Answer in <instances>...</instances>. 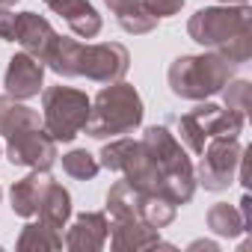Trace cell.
Returning a JSON list of instances; mask_svg holds the SVG:
<instances>
[{
	"instance_id": "44dd1931",
	"label": "cell",
	"mask_w": 252,
	"mask_h": 252,
	"mask_svg": "<svg viewBox=\"0 0 252 252\" xmlns=\"http://www.w3.org/2000/svg\"><path fill=\"white\" fill-rule=\"evenodd\" d=\"M205 222H208V228L217 234V237H240L243 231H246V220H243V214L234 208V205H228V202H217V205H211L208 208V214H205Z\"/></svg>"
},
{
	"instance_id": "277c9868",
	"label": "cell",
	"mask_w": 252,
	"mask_h": 252,
	"mask_svg": "<svg viewBox=\"0 0 252 252\" xmlns=\"http://www.w3.org/2000/svg\"><path fill=\"white\" fill-rule=\"evenodd\" d=\"M143 149L149 152V158L155 160V166L163 175V187L160 196L169 199L172 205H187L196 193V169L184 152V146L175 140V134L169 131V125H152L143 134Z\"/></svg>"
},
{
	"instance_id": "9c48e42d",
	"label": "cell",
	"mask_w": 252,
	"mask_h": 252,
	"mask_svg": "<svg viewBox=\"0 0 252 252\" xmlns=\"http://www.w3.org/2000/svg\"><path fill=\"white\" fill-rule=\"evenodd\" d=\"M3 86H6V95H12L18 101L36 98L45 89V65L36 57L21 51V54L9 57V65H6V74H3Z\"/></svg>"
},
{
	"instance_id": "4fadbf2b",
	"label": "cell",
	"mask_w": 252,
	"mask_h": 252,
	"mask_svg": "<svg viewBox=\"0 0 252 252\" xmlns=\"http://www.w3.org/2000/svg\"><path fill=\"white\" fill-rule=\"evenodd\" d=\"M51 181H54V175H51L48 169H30L21 181H15L12 190H9L12 214H15V217H24V220H33L36 211H39L42 193L48 190Z\"/></svg>"
},
{
	"instance_id": "ba28073f",
	"label": "cell",
	"mask_w": 252,
	"mask_h": 252,
	"mask_svg": "<svg viewBox=\"0 0 252 252\" xmlns=\"http://www.w3.org/2000/svg\"><path fill=\"white\" fill-rule=\"evenodd\" d=\"M57 140L45 128H21L6 137V158L12 166L27 169H51L60 158Z\"/></svg>"
},
{
	"instance_id": "7c38bea8",
	"label": "cell",
	"mask_w": 252,
	"mask_h": 252,
	"mask_svg": "<svg viewBox=\"0 0 252 252\" xmlns=\"http://www.w3.org/2000/svg\"><path fill=\"white\" fill-rule=\"evenodd\" d=\"M110 246L116 252H137V249H172L169 243L160 240V228L143 222V220H113L110 225Z\"/></svg>"
},
{
	"instance_id": "52a82bcc",
	"label": "cell",
	"mask_w": 252,
	"mask_h": 252,
	"mask_svg": "<svg viewBox=\"0 0 252 252\" xmlns=\"http://www.w3.org/2000/svg\"><path fill=\"white\" fill-rule=\"evenodd\" d=\"M199 166L196 169V184L211 190V193H220V190H228L237 178V166H240V158H243V146L237 143V137H211L199 155Z\"/></svg>"
},
{
	"instance_id": "484cf974",
	"label": "cell",
	"mask_w": 252,
	"mask_h": 252,
	"mask_svg": "<svg viewBox=\"0 0 252 252\" xmlns=\"http://www.w3.org/2000/svg\"><path fill=\"white\" fill-rule=\"evenodd\" d=\"M143 3H146V9L160 21V18H172V15H178V12L184 9L187 0H143Z\"/></svg>"
},
{
	"instance_id": "7a4b0ae2",
	"label": "cell",
	"mask_w": 252,
	"mask_h": 252,
	"mask_svg": "<svg viewBox=\"0 0 252 252\" xmlns=\"http://www.w3.org/2000/svg\"><path fill=\"white\" fill-rule=\"evenodd\" d=\"M196 45L222 54L228 63L243 65L252 57V12L249 6H205L187 21Z\"/></svg>"
},
{
	"instance_id": "1f68e13d",
	"label": "cell",
	"mask_w": 252,
	"mask_h": 252,
	"mask_svg": "<svg viewBox=\"0 0 252 252\" xmlns=\"http://www.w3.org/2000/svg\"><path fill=\"white\" fill-rule=\"evenodd\" d=\"M0 152H3V149H0Z\"/></svg>"
},
{
	"instance_id": "e0dca14e",
	"label": "cell",
	"mask_w": 252,
	"mask_h": 252,
	"mask_svg": "<svg viewBox=\"0 0 252 252\" xmlns=\"http://www.w3.org/2000/svg\"><path fill=\"white\" fill-rule=\"evenodd\" d=\"M60 18L68 24V30L77 36V39H95L104 27L98 9L89 3V0H68V3L63 6Z\"/></svg>"
},
{
	"instance_id": "d6986e66",
	"label": "cell",
	"mask_w": 252,
	"mask_h": 252,
	"mask_svg": "<svg viewBox=\"0 0 252 252\" xmlns=\"http://www.w3.org/2000/svg\"><path fill=\"white\" fill-rule=\"evenodd\" d=\"M36 217L45 220L54 228H65V222L71 220V193L60 181H51L48 190L42 193V202H39Z\"/></svg>"
},
{
	"instance_id": "6da1fadb",
	"label": "cell",
	"mask_w": 252,
	"mask_h": 252,
	"mask_svg": "<svg viewBox=\"0 0 252 252\" xmlns=\"http://www.w3.org/2000/svg\"><path fill=\"white\" fill-rule=\"evenodd\" d=\"M45 68H51L60 77H86L92 83H116L128 74L131 68V54L122 42H98L86 45L68 36H57Z\"/></svg>"
},
{
	"instance_id": "9a60e30c",
	"label": "cell",
	"mask_w": 252,
	"mask_h": 252,
	"mask_svg": "<svg viewBox=\"0 0 252 252\" xmlns=\"http://www.w3.org/2000/svg\"><path fill=\"white\" fill-rule=\"evenodd\" d=\"M104 3L116 15V24L131 36H146L158 27V18L146 9L143 0H104Z\"/></svg>"
},
{
	"instance_id": "f1b7e54d",
	"label": "cell",
	"mask_w": 252,
	"mask_h": 252,
	"mask_svg": "<svg viewBox=\"0 0 252 252\" xmlns=\"http://www.w3.org/2000/svg\"><path fill=\"white\" fill-rule=\"evenodd\" d=\"M65 3H68V0H45V6H48V9H51V12H54V15H60V12H63V6H65Z\"/></svg>"
},
{
	"instance_id": "5bb4252c",
	"label": "cell",
	"mask_w": 252,
	"mask_h": 252,
	"mask_svg": "<svg viewBox=\"0 0 252 252\" xmlns=\"http://www.w3.org/2000/svg\"><path fill=\"white\" fill-rule=\"evenodd\" d=\"M193 116L202 125V131H205L208 140L211 137H240L243 119H246V116H240V113H234L228 107H217V104H208V101L199 104L193 110Z\"/></svg>"
},
{
	"instance_id": "ac0fdd59",
	"label": "cell",
	"mask_w": 252,
	"mask_h": 252,
	"mask_svg": "<svg viewBox=\"0 0 252 252\" xmlns=\"http://www.w3.org/2000/svg\"><path fill=\"white\" fill-rule=\"evenodd\" d=\"M143 199H146L143 190H137L134 184H128L122 178L107 190V214L113 220H140Z\"/></svg>"
},
{
	"instance_id": "4dcf8cb0",
	"label": "cell",
	"mask_w": 252,
	"mask_h": 252,
	"mask_svg": "<svg viewBox=\"0 0 252 252\" xmlns=\"http://www.w3.org/2000/svg\"><path fill=\"white\" fill-rule=\"evenodd\" d=\"M0 196H3V190H0Z\"/></svg>"
},
{
	"instance_id": "cb8c5ba5",
	"label": "cell",
	"mask_w": 252,
	"mask_h": 252,
	"mask_svg": "<svg viewBox=\"0 0 252 252\" xmlns=\"http://www.w3.org/2000/svg\"><path fill=\"white\" fill-rule=\"evenodd\" d=\"M178 214V205H172L169 199L163 196H146L143 199V208H140V220L155 225V228H166Z\"/></svg>"
},
{
	"instance_id": "5b68a950",
	"label": "cell",
	"mask_w": 252,
	"mask_h": 252,
	"mask_svg": "<svg viewBox=\"0 0 252 252\" xmlns=\"http://www.w3.org/2000/svg\"><path fill=\"white\" fill-rule=\"evenodd\" d=\"M234 74H237L234 63H228L217 51H205V54H184V57L172 60V65L166 71V83L175 98L205 101V98L217 95Z\"/></svg>"
},
{
	"instance_id": "8992f818",
	"label": "cell",
	"mask_w": 252,
	"mask_h": 252,
	"mask_svg": "<svg viewBox=\"0 0 252 252\" xmlns=\"http://www.w3.org/2000/svg\"><path fill=\"white\" fill-rule=\"evenodd\" d=\"M89 110H92V98L74 86L42 89V128L57 143H71L77 134H83Z\"/></svg>"
},
{
	"instance_id": "83f0119b",
	"label": "cell",
	"mask_w": 252,
	"mask_h": 252,
	"mask_svg": "<svg viewBox=\"0 0 252 252\" xmlns=\"http://www.w3.org/2000/svg\"><path fill=\"white\" fill-rule=\"evenodd\" d=\"M190 249H208V252H217L220 246H217L214 240H193V243H190Z\"/></svg>"
},
{
	"instance_id": "ffe728a7",
	"label": "cell",
	"mask_w": 252,
	"mask_h": 252,
	"mask_svg": "<svg viewBox=\"0 0 252 252\" xmlns=\"http://www.w3.org/2000/svg\"><path fill=\"white\" fill-rule=\"evenodd\" d=\"M63 246H65L63 228H54L45 220L27 222L18 234V243H15V249H21V252H48V249H63Z\"/></svg>"
},
{
	"instance_id": "30bf717a",
	"label": "cell",
	"mask_w": 252,
	"mask_h": 252,
	"mask_svg": "<svg viewBox=\"0 0 252 252\" xmlns=\"http://www.w3.org/2000/svg\"><path fill=\"white\" fill-rule=\"evenodd\" d=\"M57 36H60V33L54 30V24H51L45 15H39V12H18L15 42L24 48V54L36 57L42 65H45V60H48V54H51Z\"/></svg>"
},
{
	"instance_id": "2e32d148",
	"label": "cell",
	"mask_w": 252,
	"mask_h": 252,
	"mask_svg": "<svg viewBox=\"0 0 252 252\" xmlns=\"http://www.w3.org/2000/svg\"><path fill=\"white\" fill-rule=\"evenodd\" d=\"M21 128H42V113L12 95H0V137H9Z\"/></svg>"
},
{
	"instance_id": "603a6c76",
	"label": "cell",
	"mask_w": 252,
	"mask_h": 252,
	"mask_svg": "<svg viewBox=\"0 0 252 252\" xmlns=\"http://www.w3.org/2000/svg\"><path fill=\"white\" fill-rule=\"evenodd\" d=\"M60 160H63V172H65L68 178H74V181H92V178L101 172L98 158L89 155L86 149H71V152H65Z\"/></svg>"
},
{
	"instance_id": "4316f807",
	"label": "cell",
	"mask_w": 252,
	"mask_h": 252,
	"mask_svg": "<svg viewBox=\"0 0 252 252\" xmlns=\"http://www.w3.org/2000/svg\"><path fill=\"white\" fill-rule=\"evenodd\" d=\"M15 27H18V12L0 6V42H15Z\"/></svg>"
},
{
	"instance_id": "f546056e",
	"label": "cell",
	"mask_w": 252,
	"mask_h": 252,
	"mask_svg": "<svg viewBox=\"0 0 252 252\" xmlns=\"http://www.w3.org/2000/svg\"><path fill=\"white\" fill-rule=\"evenodd\" d=\"M222 6H249V0H217Z\"/></svg>"
},
{
	"instance_id": "8fae6325",
	"label": "cell",
	"mask_w": 252,
	"mask_h": 252,
	"mask_svg": "<svg viewBox=\"0 0 252 252\" xmlns=\"http://www.w3.org/2000/svg\"><path fill=\"white\" fill-rule=\"evenodd\" d=\"M107 234H110V222H107V214L101 211H83L74 217V222L68 225L65 231V246L71 252H98L104 249L107 243Z\"/></svg>"
},
{
	"instance_id": "d4e9b609",
	"label": "cell",
	"mask_w": 252,
	"mask_h": 252,
	"mask_svg": "<svg viewBox=\"0 0 252 252\" xmlns=\"http://www.w3.org/2000/svg\"><path fill=\"white\" fill-rule=\"evenodd\" d=\"M220 92H222V101H225L228 110H234V113H240V116L249 113V104H252V83H249V80L231 77Z\"/></svg>"
},
{
	"instance_id": "3957f363",
	"label": "cell",
	"mask_w": 252,
	"mask_h": 252,
	"mask_svg": "<svg viewBox=\"0 0 252 252\" xmlns=\"http://www.w3.org/2000/svg\"><path fill=\"white\" fill-rule=\"evenodd\" d=\"M143 116H146L143 95L131 83L116 80V83H107L92 98V110H89V119L83 125V131L92 140L128 137L143 125Z\"/></svg>"
},
{
	"instance_id": "7402d4cb",
	"label": "cell",
	"mask_w": 252,
	"mask_h": 252,
	"mask_svg": "<svg viewBox=\"0 0 252 252\" xmlns=\"http://www.w3.org/2000/svg\"><path fill=\"white\" fill-rule=\"evenodd\" d=\"M169 125L175 128V140H178V143H181L187 152H193V155H202V149H205L208 137H205L202 125L196 122V116H193V113L172 116V119H169Z\"/></svg>"
}]
</instances>
